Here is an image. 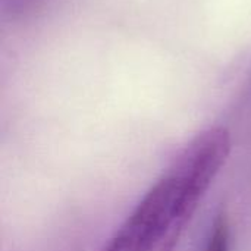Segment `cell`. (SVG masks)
Returning <instances> with one entry per match:
<instances>
[{"instance_id":"6da1fadb","label":"cell","mask_w":251,"mask_h":251,"mask_svg":"<svg viewBox=\"0 0 251 251\" xmlns=\"http://www.w3.org/2000/svg\"><path fill=\"white\" fill-rule=\"evenodd\" d=\"M231 153V134L224 126H212L197 134L171 166L178 178L179 224L187 228L212 182Z\"/></svg>"},{"instance_id":"7a4b0ae2","label":"cell","mask_w":251,"mask_h":251,"mask_svg":"<svg viewBox=\"0 0 251 251\" xmlns=\"http://www.w3.org/2000/svg\"><path fill=\"white\" fill-rule=\"evenodd\" d=\"M179 200V182L168 171L143 197L101 251H150L172 226Z\"/></svg>"},{"instance_id":"3957f363","label":"cell","mask_w":251,"mask_h":251,"mask_svg":"<svg viewBox=\"0 0 251 251\" xmlns=\"http://www.w3.org/2000/svg\"><path fill=\"white\" fill-rule=\"evenodd\" d=\"M231 244V225L225 210H221L210 226V232L203 251H229Z\"/></svg>"}]
</instances>
